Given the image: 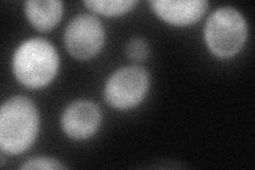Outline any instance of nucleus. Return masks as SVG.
<instances>
[{"mask_svg": "<svg viewBox=\"0 0 255 170\" xmlns=\"http://www.w3.org/2000/svg\"><path fill=\"white\" fill-rule=\"evenodd\" d=\"M39 126L33 101L16 96L6 100L0 110V147L11 156L20 155L31 147Z\"/></svg>", "mask_w": 255, "mask_h": 170, "instance_id": "nucleus-1", "label": "nucleus"}, {"mask_svg": "<svg viewBox=\"0 0 255 170\" xmlns=\"http://www.w3.org/2000/svg\"><path fill=\"white\" fill-rule=\"evenodd\" d=\"M59 55L53 45L35 37L23 42L13 56V71L19 82L36 90L49 84L59 69Z\"/></svg>", "mask_w": 255, "mask_h": 170, "instance_id": "nucleus-2", "label": "nucleus"}, {"mask_svg": "<svg viewBox=\"0 0 255 170\" xmlns=\"http://www.w3.org/2000/svg\"><path fill=\"white\" fill-rule=\"evenodd\" d=\"M248 27L244 16L234 7L215 11L206 21L204 35L210 50L219 58H231L244 46Z\"/></svg>", "mask_w": 255, "mask_h": 170, "instance_id": "nucleus-3", "label": "nucleus"}, {"mask_svg": "<svg viewBox=\"0 0 255 170\" xmlns=\"http://www.w3.org/2000/svg\"><path fill=\"white\" fill-rule=\"evenodd\" d=\"M150 79L146 69L139 66L124 67L115 71L105 86L107 102L118 110H129L138 105L149 90Z\"/></svg>", "mask_w": 255, "mask_h": 170, "instance_id": "nucleus-4", "label": "nucleus"}, {"mask_svg": "<svg viewBox=\"0 0 255 170\" xmlns=\"http://www.w3.org/2000/svg\"><path fill=\"white\" fill-rule=\"evenodd\" d=\"M105 28L91 14H80L66 27L64 40L68 52L78 60H90L97 54L105 43Z\"/></svg>", "mask_w": 255, "mask_h": 170, "instance_id": "nucleus-5", "label": "nucleus"}, {"mask_svg": "<svg viewBox=\"0 0 255 170\" xmlns=\"http://www.w3.org/2000/svg\"><path fill=\"white\" fill-rule=\"evenodd\" d=\"M100 123V109L97 104L89 100L70 103L61 118L63 131L70 139L77 141L90 139L97 132Z\"/></svg>", "mask_w": 255, "mask_h": 170, "instance_id": "nucleus-6", "label": "nucleus"}, {"mask_svg": "<svg viewBox=\"0 0 255 170\" xmlns=\"http://www.w3.org/2000/svg\"><path fill=\"white\" fill-rule=\"evenodd\" d=\"M149 4L159 18L175 26L198 21L209 7V2L202 0H153Z\"/></svg>", "mask_w": 255, "mask_h": 170, "instance_id": "nucleus-7", "label": "nucleus"}, {"mask_svg": "<svg viewBox=\"0 0 255 170\" xmlns=\"http://www.w3.org/2000/svg\"><path fill=\"white\" fill-rule=\"evenodd\" d=\"M25 12L35 29L48 31L57 26L61 20L63 2L58 0H30L25 2Z\"/></svg>", "mask_w": 255, "mask_h": 170, "instance_id": "nucleus-8", "label": "nucleus"}, {"mask_svg": "<svg viewBox=\"0 0 255 170\" xmlns=\"http://www.w3.org/2000/svg\"><path fill=\"white\" fill-rule=\"evenodd\" d=\"M84 4L96 13L106 16H118L130 11L136 4L132 0H91Z\"/></svg>", "mask_w": 255, "mask_h": 170, "instance_id": "nucleus-9", "label": "nucleus"}, {"mask_svg": "<svg viewBox=\"0 0 255 170\" xmlns=\"http://www.w3.org/2000/svg\"><path fill=\"white\" fill-rule=\"evenodd\" d=\"M149 52V45L146 40L141 37H134L127 45V55L129 56L131 60H145L148 58Z\"/></svg>", "mask_w": 255, "mask_h": 170, "instance_id": "nucleus-10", "label": "nucleus"}, {"mask_svg": "<svg viewBox=\"0 0 255 170\" xmlns=\"http://www.w3.org/2000/svg\"><path fill=\"white\" fill-rule=\"evenodd\" d=\"M66 166L63 165L58 160L47 157H37L27 161L21 166V169H65Z\"/></svg>", "mask_w": 255, "mask_h": 170, "instance_id": "nucleus-11", "label": "nucleus"}]
</instances>
